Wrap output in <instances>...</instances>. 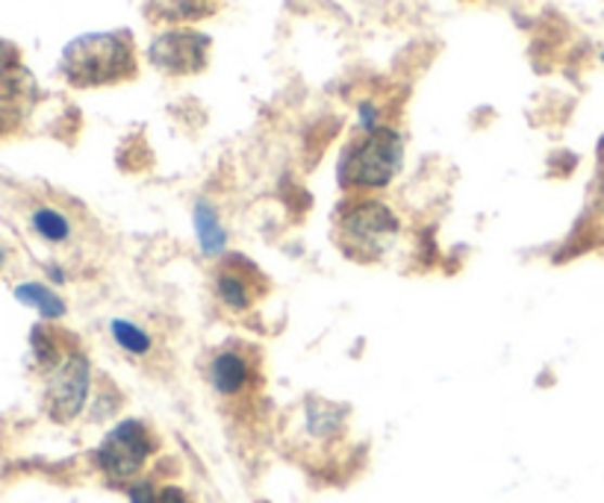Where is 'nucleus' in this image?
<instances>
[{"instance_id": "1", "label": "nucleus", "mask_w": 604, "mask_h": 503, "mask_svg": "<svg viewBox=\"0 0 604 503\" xmlns=\"http://www.w3.org/2000/svg\"><path fill=\"white\" fill-rule=\"evenodd\" d=\"M60 68L77 89H94L133 80L139 74V60L130 33H89L65 48Z\"/></svg>"}, {"instance_id": "2", "label": "nucleus", "mask_w": 604, "mask_h": 503, "mask_svg": "<svg viewBox=\"0 0 604 503\" xmlns=\"http://www.w3.org/2000/svg\"><path fill=\"white\" fill-rule=\"evenodd\" d=\"M404 144L393 127L365 130L345 147L339 163V183L351 192H377L393 183L401 171Z\"/></svg>"}, {"instance_id": "3", "label": "nucleus", "mask_w": 604, "mask_h": 503, "mask_svg": "<svg viewBox=\"0 0 604 503\" xmlns=\"http://www.w3.org/2000/svg\"><path fill=\"white\" fill-rule=\"evenodd\" d=\"M398 233H401L398 216L375 197H363L355 206H348L336 224V238L343 250L360 262L384 257V250L396 242Z\"/></svg>"}, {"instance_id": "4", "label": "nucleus", "mask_w": 604, "mask_h": 503, "mask_svg": "<svg viewBox=\"0 0 604 503\" xmlns=\"http://www.w3.org/2000/svg\"><path fill=\"white\" fill-rule=\"evenodd\" d=\"M154 453H157V436L147 430L145 422L127 418L106 433L104 442L94 451V463L98 472L106 477V483L127 489L139 480V474L145 472L147 460Z\"/></svg>"}, {"instance_id": "5", "label": "nucleus", "mask_w": 604, "mask_h": 503, "mask_svg": "<svg viewBox=\"0 0 604 503\" xmlns=\"http://www.w3.org/2000/svg\"><path fill=\"white\" fill-rule=\"evenodd\" d=\"M89 389H92V365L86 360V353L80 350L65 353L44 383V410L51 415V422L72 424L86 410Z\"/></svg>"}, {"instance_id": "6", "label": "nucleus", "mask_w": 604, "mask_h": 503, "mask_svg": "<svg viewBox=\"0 0 604 503\" xmlns=\"http://www.w3.org/2000/svg\"><path fill=\"white\" fill-rule=\"evenodd\" d=\"M209 39L198 30H187V27H175V30L159 33L157 39L151 41L147 56L157 65L163 74L171 77H189V74H201L209 62Z\"/></svg>"}, {"instance_id": "7", "label": "nucleus", "mask_w": 604, "mask_h": 503, "mask_svg": "<svg viewBox=\"0 0 604 503\" xmlns=\"http://www.w3.org/2000/svg\"><path fill=\"white\" fill-rule=\"evenodd\" d=\"M36 106V80L30 74L10 65L0 72V139L15 136L30 118Z\"/></svg>"}, {"instance_id": "8", "label": "nucleus", "mask_w": 604, "mask_h": 503, "mask_svg": "<svg viewBox=\"0 0 604 503\" xmlns=\"http://www.w3.org/2000/svg\"><path fill=\"white\" fill-rule=\"evenodd\" d=\"M207 383L221 398H240L254 383V360L240 348L219 350L207 365Z\"/></svg>"}, {"instance_id": "9", "label": "nucleus", "mask_w": 604, "mask_h": 503, "mask_svg": "<svg viewBox=\"0 0 604 503\" xmlns=\"http://www.w3.org/2000/svg\"><path fill=\"white\" fill-rule=\"evenodd\" d=\"M213 288H216V298L228 312H236V315L248 312L254 307V298H257V271L242 259L224 262L213 278Z\"/></svg>"}, {"instance_id": "10", "label": "nucleus", "mask_w": 604, "mask_h": 503, "mask_svg": "<svg viewBox=\"0 0 604 503\" xmlns=\"http://www.w3.org/2000/svg\"><path fill=\"white\" fill-rule=\"evenodd\" d=\"M345 418H348V410L339 403L310 398L304 407V433L313 442H334L343 436Z\"/></svg>"}, {"instance_id": "11", "label": "nucleus", "mask_w": 604, "mask_h": 503, "mask_svg": "<svg viewBox=\"0 0 604 503\" xmlns=\"http://www.w3.org/2000/svg\"><path fill=\"white\" fill-rule=\"evenodd\" d=\"M192 224H195V238H198L201 254L207 259H219L228 250V230L221 224L216 206L207 201H198L192 209Z\"/></svg>"}, {"instance_id": "12", "label": "nucleus", "mask_w": 604, "mask_h": 503, "mask_svg": "<svg viewBox=\"0 0 604 503\" xmlns=\"http://www.w3.org/2000/svg\"><path fill=\"white\" fill-rule=\"evenodd\" d=\"M219 0H147V18L157 24H192L213 15Z\"/></svg>"}, {"instance_id": "13", "label": "nucleus", "mask_w": 604, "mask_h": 503, "mask_svg": "<svg viewBox=\"0 0 604 503\" xmlns=\"http://www.w3.org/2000/svg\"><path fill=\"white\" fill-rule=\"evenodd\" d=\"M110 336L115 339V345L130 353V357H147L154 348V339L142 324H136L130 319H113L110 321Z\"/></svg>"}, {"instance_id": "14", "label": "nucleus", "mask_w": 604, "mask_h": 503, "mask_svg": "<svg viewBox=\"0 0 604 503\" xmlns=\"http://www.w3.org/2000/svg\"><path fill=\"white\" fill-rule=\"evenodd\" d=\"M15 298L36 309L44 319H63L65 315V300L53 288L42 286V283H22L15 288Z\"/></svg>"}, {"instance_id": "15", "label": "nucleus", "mask_w": 604, "mask_h": 503, "mask_svg": "<svg viewBox=\"0 0 604 503\" xmlns=\"http://www.w3.org/2000/svg\"><path fill=\"white\" fill-rule=\"evenodd\" d=\"M33 230L44 242H51V245H63V242L72 238V221L60 209H51V206H42V209L33 212Z\"/></svg>"}, {"instance_id": "16", "label": "nucleus", "mask_w": 604, "mask_h": 503, "mask_svg": "<svg viewBox=\"0 0 604 503\" xmlns=\"http://www.w3.org/2000/svg\"><path fill=\"white\" fill-rule=\"evenodd\" d=\"M157 492L154 483H147V480H136V483L127 486V498L130 503H157Z\"/></svg>"}, {"instance_id": "17", "label": "nucleus", "mask_w": 604, "mask_h": 503, "mask_svg": "<svg viewBox=\"0 0 604 503\" xmlns=\"http://www.w3.org/2000/svg\"><path fill=\"white\" fill-rule=\"evenodd\" d=\"M157 503H192V498L180 486H163L157 492Z\"/></svg>"}, {"instance_id": "18", "label": "nucleus", "mask_w": 604, "mask_h": 503, "mask_svg": "<svg viewBox=\"0 0 604 503\" xmlns=\"http://www.w3.org/2000/svg\"><path fill=\"white\" fill-rule=\"evenodd\" d=\"M375 127H381L377 124V109L372 106V103H360V130H375Z\"/></svg>"}, {"instance_id": "19", "label": "nucleus", "mask_w": 604, "mask_h": 503, "mask_svg": "<svg viewBox=\"0 0 604 503\" xmlns=\"http://www.w3.org/2000/svg\"><path fill=\"white\" fill-rule=\"evenodd\" d=\"M10 62H12V48L7 44V41L0 39V72H3V68H10Z\"/></svg>"}, {"instance_id": "20", "label": "nucleus", "mask_w": 604, "mask_h": 503, "mask_svg": "<svg viewBox=\"0 0 604 503\" xmlns=\"http://www.w3.org/2000/svg\"><path fill=\"white\" fill-rule=\"evenodd\" d=\"M0 262H3V250H0Z\"/></svg>"}, {"instance_id": "21", "label": "nucleus", "mask_w": 604, "mask_h": 503, "mask_svg": "<svg viewBox=\"0 0 604 503\" xmlns=\"http://www.w3.org/2000/svg\"><path fill=\"white\" fill-rule=\"evenodd\" d=\"M602 154H604V139H602Z\"/></svg>"}, {"instance_id": "22", "label": "nucleus", "mask_w": 604, "mask_h": 503, "mask_svg": "<svg viewBox=\"0 0 604 503\" xmlns=\"http://www.w3.org/2000/svg\"><path fill=\"white\" fill-rule=\"evenodd\" d=\"M602 60H604V53H602Z\"/></svg>"}]
</instances>
